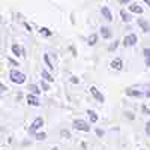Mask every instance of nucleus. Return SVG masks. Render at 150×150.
Wrapping results in <instances>:
<instances>
[{
	"label": "nucleus",
	"mask_w": 150,
	"mask_h": 150,
	"mask_svg": "<svg viewBox=\"0 0 150 150\" xmlns=\"http://www.w3.org/2000/svg\"><path fill=\"white\" fill-rule=\"evenodd\" d=\"M9 77H11V80L14 81L15 84H21V83H24V80H26L24 74H21V72H18V71H11Z\"/></svg>",
	"instance_id": "obj_1"
},
{
	"label": "nucleus",
	"mask_w": 150,
	"mask_h": 150,
	"mask_svg": "<svg viewBox=\"0 0 150 150\" xmlns=\"http://www.w3.org/2000/svg\"><path fill=\"white\" fill-rule=\"evenodd\" d=\"M74 128L78 129V131H84V132H89L90 131V125L86 123L84 120H75L74 122Z\"/></svg>",
	"instance_id": "obj_2"
},
{
	"label": "nucleus",
	"mask_w": 150,
	"mask_h": 150,
	"mask_svg": "<svg viewBox=\"0 0 150 150\" xmlns=\"http://www.w3.org/2000/svg\"><path fill=\"white\" fill-rule=\"evenodd\" d=\"M42 125H44V120H42L41 117H36V119L33 120V123L30 125V129H29V132H30V134H35L38 129H39V128L42 126Z\"/></svg>",
	"instance_id": "obj_3"
},
{
	"label": "nucleus",
	"mask_w": 150,
	"mask_h": 150,
	"mask_svg": "<svg viewBox=\"0 0 150 150\" xmlns=\"http://www.w3.org/2000/svg\"><path fill=\"white\" fill-rule=\"evenodd\" d=\"M137 44V36L135 35H128V36H125V39H123V45L125 47H132Z\"/></svg>",
	"instance_id": "obj_4"
},
{
	"label": "nucleus",
	"mask_w": 150,
	"mask_h": 150,
	"mask_svg": "<svg viewBox=\"0 0 150 150\" xmlns=\"http://www.w3.org/2000/svg\"><path fill=\"white\" fill-rule=\"evenodd\" d=\"M27 104L33 105V107H38V105H39V99L36 98V95L30 93V95H27Z\"/></svg>",
	"instance_id": "obj_5"
},
{
	"label": "nucleus",
	"mask_w": 150,
	"mask_h": 150,
	"mask_svg": "<svg viewBox=\"0 0 150 150\" xmlns=\"http://www.w3.org/2000/svg\"><path fill=\"white\" fill-rule=\"evenodd\" d=\"M90 93L98 99L99 102H104V96H102V93H101V92H99V90L96 89V87H90Z\"/></svg>",
	"instance_id": "obj_6"
},
{
	"label": "nucleus",
	"mask_w": 150,
	"mask_h": 150,
	"mask_svg": "<svg viewBox=\"0 0 150 150\" xmlns=\"http://www.w3.org/2000/svg\"><path fill=\"white\" fill-rule=\"evenodd\" d=\"M101 14L104 15V18H105L107 21H112V15H111V12H110V9H108L107 6H102Z\"/></svg>",
	"instance_id": "obj_7"
},
{
	"label": "nucleus",
	"mask_w": 150,
	"mask_h": 150,
	"mask_svg": "<svg viewBox=\"0 0 150 150\" xmlns=\"http://www.w3.org/2000/svg\"><path fill=\"white\" fill-rule=\"evenodd\" d=\"M129 11L131 12H135V14H143V8L138 3H131L129 5Z\"/></svg>",
	"instance_id": "obj_8"
},
{
	"label": "nucleus",
	"mask_w": 150,
	"mask_h": 150,
	"mask_svg": "<svg viewBox=\"0 0 150 150\" xmlns=\"http://www.w3.org/2000/svg\"><path fill=\"white\" fill-rule=\"evenodd\" d=\"M126 95H128V96H137V98H141V96H144L146 93H143V92H140V90H134V89H126Z\"/></svg>",
	"instance_id": "obj_9"
},
{
	"label": "nucleus",
	"mask_w": 150,
	"mask_h": 150,
	"mask_svg": "<svg viewBox=\"0 0 150 150\" xmlns=\"http://www.w3.org/2000/svg\"><path fill=\"white\" fill-rule=\"evenodd\" d=\"M138 26L144 30V32H150V24L146 21V20H143V18H138Z\"/></svg>",
	"instance_id": "obj_10"
},
{
	"label": "nucleus",
	"mask_w": 150,
	"mask_h": 150,
	"mask_svg": "<svg viewBox=\"0 0 150 150\" xmlns=\"http://www.w3.org/2000/svg\"><path fill=\"white\" fill-rule=\"evenodd\" d=\"M111 68H112V69H116V71L122 69V60H120V59L112 60V62H111Z\"/></svg>",
	"instance_id": "obj_11"
},
{
	"label": "nucleus",
	"mask_w": 150,
	"mask_h": 150,
	"mask_svg": "<svg viewBox=\"0 0 150 150\" xmlns=\"http://www.w3.org/2000/svg\"><path fill=\"white\" fill-rule=\"evenodd\" d=\"M12 51H14L15 56H24V50L18 45H12Z\"/></svg>",
	"instance_id": "obj_12"
},
{
	"label": "nucleus",
	"mask_w": 150,
	"mask_h": 150,
	"mask_svg": "<svg viewBox=\"0 0 150 150\" xmlns=\"http://www.w3.org/2000/svg\"><path fill=\"white\" fill-rule=\"evenodd\" d=\"M120 15H122V20H123L125 23H129V21L132 20V18H131V15H129L125 9H122V11H120Z\"/></svg>",
	"instance_id": "obj_13"
},
{
	"label": "nucleus",
	"mask_w": 150,
	"mask_h": 150,
	"mask_svg": "<svg viewBox=\"0 0 150 150\" xmlns=\"http://www.w3.org/2000/svg\"><path fill=\"white\" fill-rule=\"evenodd\" d=\"M143 53H144V57H146V66L150 68V50L149 48H144Z\"/></svg>",
	"instance_id": "obj_14"
},
{
	"label": "nucleus",
	"mask_w": 150,
	"mask_h": 150,
	"mask_svg": "<svg viewBox=\"0 0 150 150\" xmlns=\"http://www.w3.org/2000/svg\"><path fill=\"white\" fill-rule=\"evenodd\" d=\"M101 35H102V38H105V39L111 38V32H110L108 27H101Z\"/></svg>",
	"instance_id": "obj_15"
},
{
	"label": "nucleus",
	"mask_w": 150,
	"mask_h": 150,
	"mask_svg": "<svg viewBox=\"0 0 150 150\" xmlns=\"http://www.w3.org/2000/svg\"><path fill=\"white\" fill-rule=\"evenodd\" d=\"M42 78H45L47 81H54V78L50 75V72L48 71H45V69H42Z\"/></svg>",
	"instance_id": "obj_16"
},
{
	"label": "nucleus",
	"mask_w": 150,
	"mask_h": 150,
	"mask_svg": "<svg viewBox=\"0 0 150 150\" xmlns=\"http://www.w3.org/2000/svg\"><path fill=\"white\" fill-rule=\"evenodd\" d=\"M87 114H89V117H90V122H92V123H95V122L98 120V116H96V112H95V111L89 110V111H87Z\"/></svg>",
	"instance_id": "obj_17"
},
{
	"label": "nucleus",
	"mask_w": 150,
	"mask_h": 150,
	"mask_svg": "<svg viewBox=\"0 0 150 150\" xmlns=\"http://www.w3.org/2000/svg\"><path fill=\"white\" fill-rule=\"evenodd\" d=\"M29 90H30V93H33V95H39V93H41V90L38 89V86H35V84L29 86Z\"/></svg>",
	"instance_id": "obj_18"
},
{
	"label": "nucleus",
	"mask_w": 150,
	"mask_h": 150,
	"mask_svg": "<svg viewBox=\"0 0 150 150\" xmlns=\"http://www.w3.org/2000/svg\"><path fill=\"white\" fill-rule=\"evenodd\" d=\"M44 60H45V63H47L48 69H54L53 63H51V62H50V56H48V54H45V56H44Z\"/></svg>",
	"instance_id": "obj_19"
},
{
	"label": "nucleus",
	"mask_w": 150,
	"mask_h": 150,
	"mask_svg": "<svg viewBox=\"0 0 150 150\" xmlns=\"http://www.w3.org/2000/svg\"><path fill=\"white\" fill-rule=\"evenodd\" d=\"M96 41H98V36L96 35H90L89 36V45H95Z\"/></svg>",
	"instance_id": "obj_20"
},
{
	"label": "nucleus",
	"mask_w": 150,
	"mask_h": 150,
	"mask_svg": "<svg viewBox=\"0 0 150 150\" xmlns=\"http://www.w3.org/2000/svg\"><path fill=\"white\" fill-rule=\"evenodd\" d=\"M41 87H42L44 90H50V86H48L47 80H42V81H41Z\"/></svg>",
	"instance_id": "obj_21"
},
{
	"label": "nucleus",
	"mask_w": 150,
	"mask_h": 150,
	"mask_svg": "<svg viewBox=\"0 0 150 150\" xmlns=\"http://www.w3.org/2000/svg\"><path fill=\"white\" fill-rule=\"evenodd\" d=\"M60 135H62V138H71V134L68 131H62Z\"/></svg>",
	"instance_id": "obj_22"
},
{
	"label": "nucleus",
	"mask_w": 150,
	"mask_h": 150,
	"mask_svg": "<svg viewBox=\"0 0 150 150\" xmlns=\"http://www.w3.org/2000/svg\"><path fill=\"white\" fill-rule=\"evenodd\" d=\"M45 134L44 132H41V134H36V140H39V141H42V140H45Z\"/></svg>",
	"instance_id": "obj_23"
},
{
	"label": "nucleus",
	"mask_w": 150,
	"mask_h": 150,
	"mask_svg": "<svg viewBox=\"0 0 150 150\" xmlns=\"http://www.w3.org/2000/svg\"><path fill=\"white\" fill-rule=\"evenodd\" d=\"M41 33H42V35H45V36H51V32H50L48 29H45V27H42V29H41Z\"/></svg>",
	"instance_id": "obj_24"
},
{
	"label": "nucleus",
	"mask_w": 150,
	"mask_h": 150,
	"mask_svg": "<svg viewBox=\"0 0 150 150\" xmlns=\"http://www.w3.org/2000/svg\"><path fill=\"white\" fill-rule=\"evenodd\" d=\"M0 89H2V90H0V92H2V93H5V92L8 90V87H6L5 84H0Z\"/></svg>",
	"instance_id": "obj_25"
},
{
	"label": "nucleus",
	"mask_w": 150,
	"mask_h": 150,
	"mask_svg": "<svg viewBox=\"0 0 150 150\" xmlns=\"http://www.w3.org/2000/svg\"><path fill=\"white\" fill-rule=\"evenodd\" d=\"M146 132L150 135V122H149V123H146Z\"/></svg>",
	"instance_id": "obj_26"
},
{
	"label": "nucleus",
	"mask_w": 150,
	"mask_h": 150,
	"mask_svg": "<svg viewBox=\"0 0 150 150\" xmlns=\"http://www.w3.org/2000/svg\"><path fill=\"white\" fill-rule=\"evenodd\" d=\"M96 134H98V137H104V131H101V129H96Z\"/></svg>",
	"instance_id": "obj_27"
},
{
	"label": "nucleus",
	"mask_w": 150,
	"mask_h": 150,
	"mask_svg": "<svg viewBox=\"0 0 150 150\" xmlns=\"http://www.w3.org/2000/svg\"><path fill=\"white\" fill-rule=\"evenodd\" d=\"M8 60H9V63H11V65H14V66H18V63H17L15 60H12V59H8Z\"/></svg>",
	"instance_id": "obj_28"
},
{
	"label": "nucleus",
	"mask_w": 150,
	"mask_h": 150,
	"mask_svg": "<svg viewBox=\"0 0 150 150\" xmlns=\"http://www.w3.org/2000/svg\"><path fill=\"white\" fill-rule=\"evenodd\" d=\"M117 45H119L117 42H114V44H111V45H110V50H114V48H117Z\"/></svg>",
	"instance_id": "obj_29"
},
{
	"label": "nucleus",
	"mask_w": 150,
	"mask_h": 150,
	"mask_svg": "<svg viewBox=\"0 0 150 150\" xmlns=\"http://www.w3.org/2000/svg\"><path fill=\"white\" fill-rule=\"evenodd\" d=\"M143 112H144V114H150V111H149L147 107H143Z\"/></svg>",
	"instance_id": "obj_30"
},
{
	"label": "nucleus",
	"mask_w": 150,
	"mask_h": 150,
	"mask_svg": "<svg viewBox=\"0 0 150 150\" xmlns=\"http://www.w3.org/2000/svg\"><path fill=\"white\" fill-rule=\"evenodd\" d=\"M119 2H120V3H123V5H125V3H129V2H131V0H119Z\"/></svg>",
	"instance_id": "obj_31"
},
{
	"label": "nucleus",
	"mask_w": 150,
	"mask_h": 150,
	"mask_svg": "<svg viewBox=\"0 0 150 150\" xmlns=\"http://www.w3.org/2000/svg\"><path fill=\"white\" fill-rule=\"evenodd\" d=\"M144 2H146V3H147V5L150 6V0H144Z\"/></svg>",
	"instance_id": "obj_32"
},
{
	"label": "nucleus",
	"mask_w": 150,
	"mask_h": 150,
	"mask_svg": "<svg viewBox=\"0 0 150 150\" xmlns=\"http://www.w3.org/2000/svg\"><path fill=\"white\" fill-rule=\"evenodd\" d=\"M51 150H59V149H57V147H53V149H51Z\"/></svg>",
	"instance_id": "obj_33"
},
{
	"label": "nucleus",
	"mask_w": 150,
	"mask_h": 150,
	"mask_svg": "<svg viewBox=\"0 0 150 150\" xmlns=\"http://www.w3.org/2000/svg\"><path fill=\"white\" fill-rule=\"evenodd\" d=\"M2 150H5V149H2Z\"/></svg>",
	"instance_id": "obj_34"
}]
</instances>
